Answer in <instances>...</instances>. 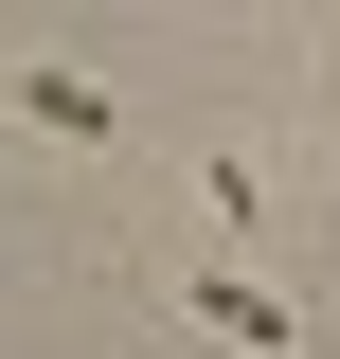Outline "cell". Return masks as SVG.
<instances>
[{"mask_svg": "<svg viewBox=\"0 0 340 359\" xmlns=\"http://www.w3.org/2000/svg\"><path fill=\"white\" fill-rule=\"evenodd\" d=\"M18 108H36L54 144H126V108H108V90H90V72H18Z\"/></svg>", "mask_w": 340, "mask_h": 359, "instance_id": "7a4b0ae2", "label": "cell"}, {"mask_svg": "<svg viewBox=\"0 0 340 359\" xmlns=\"http://www.w3.org/2000/svg\"><path fill=\"white\" fill-rule=\"evenodd\" d=\"M179 306H197L215 341H251V359H304V323H287V287H251V269H179Z\"/></svg>", "mask_w": 340, "mask_h": 359, "instance_id": "6da1fadb", "label": "cell"}]
</instances>
